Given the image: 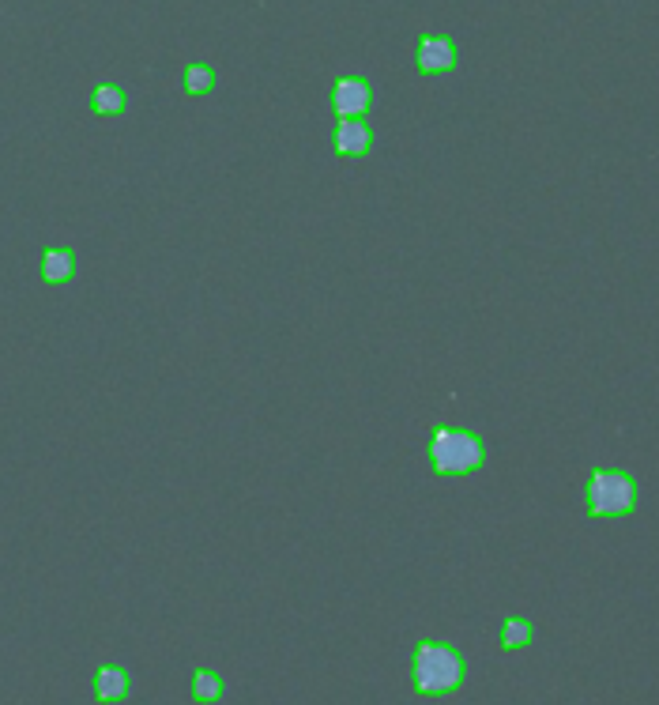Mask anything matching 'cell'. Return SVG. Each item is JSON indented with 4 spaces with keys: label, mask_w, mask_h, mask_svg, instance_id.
Segmentation results:
<instances>
[{
    "label": "cell",
    "mask_w": 659,
    "mask_h": 705,
    "mask_svg": "<svg viewBox=\"0 0 659 705\" xmlns=\"http://www.w3.org/2000/svg\"><path fill=\"white\" fill-rule=\"evenodd\" d=\"M467 664L464 653L449 645V641H418L415 656H411V683L418 694H452L464 683Z\"/></svg>",
    "instance_id": "1"
},
{
    "label": "cell",
    "mask_w": 659,
    "mask_h": 705,
    "mask_svg": "<svg viewBox=\"0 0 659 705\" xmlns=\"http://www.w3.org/2000/svg\"><path fill=\"white\" fill-rule=\"evenodd\" d=\"M486 460V445L475 430L437 427L430 438V464L437 476H471Z\"/></svg>",
    "instance_id": "2"
},
{
    "label": "cell",
    "mask_w": 659,
    "mask_h": 705,
    "mask_svg": "<svg viewBox=\"0 0 659 705\" xmlns=\"http://www.w3.org/2000/svg\"><path fill=\"white\" fill-rule=\"evenodd\" d=\"M584 494L588 517H626L637 506V479L622 468H595Z\"/></svg>",
    "instance_id": "3"
},
{
    "label": "cell",
    "mask_w": 659,
    "mask_h": 705,
    "mask_svg": "<svg viewBox=\"0 0 659 705\" xmlns=\"http://www.w3.org/2000/svg\"><path fill=\"white\" fill-rule=\"evenodd\" d=\"M415 65L422 76H441L456 68V42L449 34H422L415 46Z\"/></svg>",
    "instance_id": "4"
},
{
    "label": "cell",
    "mask_w": 659,
    "mask_h": 705,
    "mask_svg": "<svg viewBox=\"0 0 659 705\" xmlns=\"http://www.w3.org/2000/svg\"><path fill=\"white\" fill-rule=\"evenodd\" d=\"M373 102V87L362 76H339L332 87V110L336 117H362Z\"/></svg>",
    "instance_id": "5"
},
{
    "label": "cell",
    "mask_w": 659,
    "mask_h": 705,
    "mask_svg": "<svg viewBox=\"0 0 659 705\" xmlns=\"http://www.w3.org/2000/svg\"><path fill=\"white\" fill-rule=\"evenodd\" d=\"M332 148L339 155H366L373 148V132L362 117H339L336 136H332Z\"/></svg>",
    "instance_id": "6"
},
{
    "label": "cell",
    "mask_w": 659,
    "mask_h": 705,
    "mask_svg": "<svg viewBox=\"0 0 659 705\" xmlns=\"http://www.w3.org/2000/svg\"><path fill=\"white\" fill-rule=\"evenodd\" d=\"M132 694V675L117 664H102L95 672V698L98 702H125Z\"/></svg>",
    "instance_id": "7"
},
{
    "label": "cell",
    "mask_w": 659,
    "mask_h": 705,
    "mask_svg": "<svg viewBox=\"0 0 659 705\" xmlns=\"http://www.w3.org/2000/svg\"><path fill=\"white\" fill-rule=\"evenodd\" d=\"M76 276V253L65 246L42 249V279L46 283H68Z\"/></svg>",
    "instance_id": "8"
},
{
    "label": "cell",
    "mask_w": 659,
    "mask_h": 705,
    "mask_svg": "<svg viewBox=\"0 0 659 705\" xmlns=\"http://www.w3.org/2000/svg\"><path fill=\"white\" fill-rule=\"evenodd\" d=\"M125 106H129V95H125L117 83H98L95 91H91V110H95L98 117L125 114Z\"/></svg>",
    "instance_id": "9"
},
{
    "label": "cell",
    "mask_w": 659,
    "mask_h": 705,
    "mask_svg": "<svg viewBox=\"0 0 659 705\" xmlns=\"http://www.w3.org/2000/svg\"><path fill=\"white\" fill-rule=\"evenodd\" d=\"M535 638V626L528 619H520V615H509L505 623H501V649H524L531 645Z\"/></svg>",
    "instance_id": "10"
},
{
    "label": "cell",
    "mask_w": 659,
    "mask_h": 705,
    "mask_svg": "<svg viewBox=\"0 0 659 705\" xmlns=\"http://www.w3.org/2000/svg\"><path fill=\"white\" fill-rule=\"evenodd\" d=\"M193 698L196 702H219L223 698V679L211 668H196L193 672Z\"/></svg>",
    "instance_id": "11"
},
{
    "label": "cell",
    "mask_w": 659,
    "mask_h": 705,
    "mask_svg": "<svg viewBox=\"0 0 659 705\" xmlns=\"http://www.w3.org/2000/svg\"><path fill=\"white\" fill-rule=\"evenodd\" d=\"M211 87H215V72H211V65L185 68V91H189V95H208Z\"/></svg>",
    "instance_id": "12"
}]
</instances>
